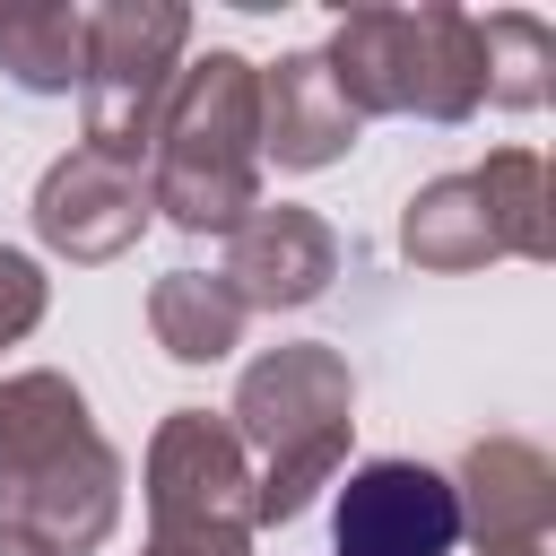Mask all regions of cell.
Wrapping results in <instances>:
<instances>
[{
  "label": "cell",
  "mask_w": 556,
  "mask_h": 556,
  "mask_svg": "<svg viewBox=\"0 0 556 556\" xmlns=\"http://www.w3.org/2000/svg\"><path fill=\"white\" fill-rule=\"evenodd\" d=\"M547 70H556L547 17H530V9H486L478 17V87H486V104H504V113L547 104Z\"/></svg>",
  "instance_id": "obj_15"
},
{
  "label": "cell",
  "mask_w": 556,
  "mask_h": 556,
  "mask_svg": "<svg viewBox=\"0 0 556 556\" xmlns=\"http://www.w3.org/2000/svg\"><path fill=\"white\" fill-rule=\"evenodd\" d=\"M452 504H460V539H478L486 556H521V547H547V521H556V469L539 443H469L460 469H452Z\"/></svg>",
  "instance_id": "obj_11"
},
{
  "label": "cell",
  "mask_w": 556,
  "mask_h": 556,
  "mask_svg": "<svg viewBox=\"0 0 556 556\" xmlns=\"http://www.w3.org/2000/svg\"><path fill=\"white\" fill-rule=\"evenodd\" d=\"M0 556H52L35 530H17V521H0Z\"/></svg>",
  "instance_id": "obj_17"
},
{
  "label": "cell",
  "mask_w": 556,
  "mask_h": 556,
  "mask_svg": "<svg viewBox=\"0 0 556 556\" xmlns=\"http://www.w3.org/2000/svg\"><path fill=\"white\" fill-rule=\"evenodd\" d=\"M356 148V113L339 104L321 52H278L261 70V156H278L287 174H321Z\"/></svg>",
  "instance_id": "obj_12"
},
{
  "label": "cell",
  "mask_w": 556,
  "mask_h": 556,
  "mask_svg": "<svg viewBox=\"0 0 556 556\" xmlns=\"http://www.w3.org/2000/svg\"><path fill=\"white\" fill-rule=\"evenodd\" d=\"M139 226H148V182L130 165H113L96 148H70V156L43 165V182H35V235L52 252L113 261V252L139 243Z\"/></svg>",
  "instance_id": "obj_9"
},
{
  "label": "cell",
  "mask_w": 556,
  "mask_h": 556,
  "mask_svg": "<svg viewBox=\"0 0 556 556\" xmlns=\"http://www.w3.org/2000/svg\"><path fill=\"white\" fill-rule=\"evenodd\" d=\"M243 304H235V287L217 278V269H165L156 287H148V330H156V348L174 356V365H217V356H235L243 348Z\"/></svg>",
  "instance_id": "obj_13"
},
{
  "label": "cell",
  "mask_w": 556,
  "mask_h": 556,
  "mask_svg": "<svg viewBox=\"0 0 556 556\" xmlns=\"http://www.w3.org/2000/svg\"><path fill=\"white\" fill-rule=\"evenodd\" d=\"M182 43H191L182 0H104V9H87V78H78L87 139L78 148L139 174V156L156 139V113L182 78Z\"/></svg>",
  "instance_id": "obj_7"
},
{
  "label": "cell",
  "mask_w": 556,
  "mask_h": 556,
  "mask_svg": "<svg viewBox=\"0 0 556 556\" xmlns=\"http://www.w3.org/2000/svg\"><path fill=\"white\" fill-rule=\"evenodd\" d=\"M400 252L417 269H486L504 252L547 261L556 252V217H547V165L530 148H495L469 174H434L408 217H400Z\"/></svg>",
  "instance_id": "obj_5"
},
{
  "label": "cell",
  "mask_w": 556,
  "mask_h": 556,
  "mask_svg": "<svg viewBox=\"0 0 556 556\" xmlns=\"http://www.w3.org/2000/svg\"><path fill=\"white\" fill-rule=\"evenodd\" d=\"M148 208L182 235H235L261 208V70L243 52L182 61L148 139Z\"/></svg>",
  "instance_id": "obj_2"
},
{
  "label": "cell",
  "mask_w": 556,
  "mask_h": 556,
  "mask_svg": "<svg viewBox=\"0 0 556 556\" xmlns=\"http://www.w3.org/2000/svg\"><path fill=\"white\" fill-rule=\"evenodd\" d=\"M148 556H252V460L208 408L148 434Z\"/></svg>",
  "instance_id": "obj_6"
},
{
  "label": "cell",
  "mask_w": 556,
  "mask_h": 556,
  "mask_svg": "<svg viewBox=\"0 0 556 556\" xmlns=\"http://www.w3.org/2000/svg\"><path fill=\"white\" fill-rule=\"evenodd\" d=\"M521 556H539V547H521Z\"/></svg>",
  "instance_id": "obj_18"
},
{
  "label": "cell",
  "mask_w": 556,
  "mask_h": 556,
  "mask_svg": "<svg viewBox=\"0 0 556 556\" xmlns=\"http://www.w3.org/2000/svg\"><path fill=\"white\" fill-rule=\"evenodd\" d=\"M0 70L26 96H70L87 78V9H61V0L0 9Z\"/></svg>",
  "instance_id": "obj_14"
},
{
  "label": "cell",
  "mask_w": 556,
  "mask_h": 556,
  "mask_svg": "<svg viewBox=\"0 0 556 556\" xmlns=\"http://www.w3.org/2000/svg\"><path fill=\"white\" fill-rule=\"evenodd\" d=\"M321 70L339 87V104L365 113H417V122H469L486 104L478 87V17L452 0H417V9H348L321 43Z\"/></svg>",
  "instance_id": "obj_4"
},
{
  "label": "cell",
  "mask_w": 556,
  "mask_h": 556,
  "mask_svg": "<svg viewBox=\"0 0 556 556\" xmlns=\"http://www.w3.org/2000/svg\"><path fill=\"white\" fill-rule=\"evenodd\" d=\"M243 460H261L252 478V530L261 521H295L313 504V486H330V469L348 460V426H356V374L339 348L295 339L243 365L235 408H226Z\"/></svg>",
  "instance_id": "obj_3"
},
{
  "label": "cell",
  "mask_w": 556,
  "mask_h": 556,
  "mask_svg": "<svg viewBox=\"0 0 556 556\" xmlns=\"http://www.w3.org/2000/svg\"><path fill=\"white\" fill-rule=\"evenodd\" d=\"M0 521L52 556H87L122 521V452L96 434L87 391L52 365L0 374Z\"/></svg>",
  "instance_id": "obj_1"
},
{
  "label": "cell",
  "mask_w": 556,
  "mask_h": 556,
  "mask_svg": "<svg viewBox=\"0 0 556 556\" xmlns=\"http://www.w3.org/2000/svg\"><path fill=\"white\" fill-rule=\"evenodd\" d=\"M217 278L235 287L243 313H295V304H313V295L339 278V235H330L313 208L269 200V208H252V217L226 235V269H217Z\"/></svg>",
  "instance_id": "obj_10"
},
{
  "label": "cell",
  "mask_w": 556,
  "mask_h": 556,
  "mask_svg": "<svg viewBox=\"0 0 556 556\" xmlns=\"http://www.w3.org/2000/svg\"><path fill=\"white\" fill-rule=\"evenodd\" d=\"M35 321H43V269L0 243V348H17Z\"/></svg>",
  "instance_id": "obj_16"
},
{
  "label": "cell",
  "mask_w": 556,
  "mask_h": 556,
  "mask_svg": "<svg viewBox=\"0 0 556 556\" xmlns=\"http://www.w3.org/2000/svg\"><path fill=\"white\" fill-rule=\"evenodd\" d=\"M330 539H339V556H452L460 547L452 478L426 460H365L339 486Z\"/></svg>",
  "instance_id": "obj_8"
}]
</instances>
